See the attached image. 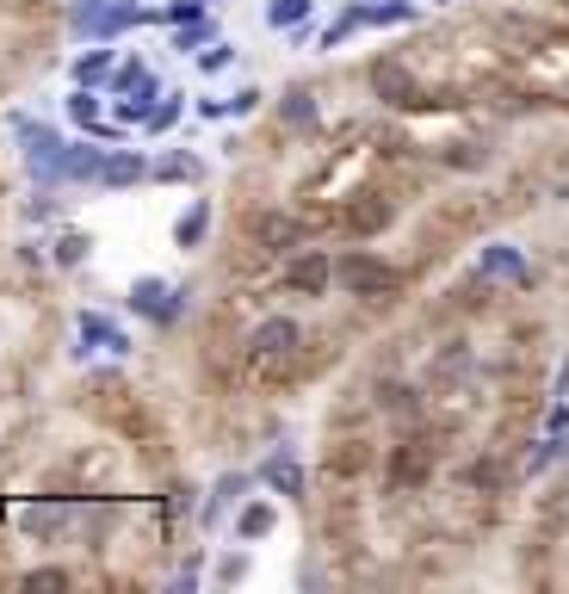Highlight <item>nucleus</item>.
Segmentation results:
<instances>
[{
	"mask_svg": "<svg viewBox=\"0 0 569 594\" xmlns=\"http://www.w3.org/2000/svg\"><path fill=\"white\" fill-rule=\"evenodd\" d=\"M353 32H360V7H347L341 20L328 25V32H323V50H335V44H347V38H353Z\"/></svg>",
	"mask_w": 569,
	"mask_h": 594,
	"instance_id": "nucleus-29",
	"label": "nucleus"
},
{
	"mask_svg": "<svg viewBox=\"0 0 569 594\" xmlns=\"http://www.w3.org/2000/svg\"><path fill=\"white\" fill-rule=\"evenodd\" d=\"M310 7H316V0H266V25H273V32H298V25L310 20Z\"/></svg>",
	"mask_w": 569,
	"mask_h": 594,
	"instance_id": "nucleus-20",
	"label": "nucleus"
},
{
	"mask_svg": "<svg viewBox=\"0 0 569 594\" xmlns=\"http://www.w3.org/2000/svg\"><path fill=\"white\" fill-rule=\"evenodd\" d=\"M87 254H94V235H87V230H62V235H57V254H50V260H57L62 272H75Z\"/></svg>",
	"mask_w": 569,
	"mask_h": 594,
	"instance_id": "nucleus-19",
	"label": "nucleus"
},
{
	"mask_svg": "<svg viewBox=\"0 0 569 594\" xmlns=\"http://www.w3.org/2000/svg\"><path fill=\"white\" fill-rule=\"evenodd\" d=\"M106 75H112V50H106V44H94V50L75 62V87H99Z\"/></svg>",
	"mask_w": 569,
	"mask_h": 594,
	"instance_id": "nucleus-22",
	"label": "nucleus"
},
{
	"mask_svg": "<svg viewBox=\"0 0 569 594\" xmlns=\"http://www.w3.org/2000/svg\"><path fill=\"white\" fill-rule=\"evenodd\" d=\"M254 242H261V248H273V254H298L310 242V223L304 217H284V211H261L254 217Z\"/></svg>",
	"mask_w": 569,
	"mask_h": 594,
	"instance_id": "nucleus-6",
	"label": "nucleus"
},
{
	"mask_svg": "<svg viewBox=\"0 0 569 594\" xmlns=\"http://www.w3.org/2000/svg\"><path fill=\"white\" fill-rule=\"evenodd\" d=\"M261 87H235V94H229V99H205V106H198V112H205V118H247V112H254V106H261Z\"/></svg>",
	"mask_w": 569,
	"mask_h": 594,
	"instance_id": "nucleus-17",
	"label": "nucleus"
},
{
	"mask_svg": "<svg viewBox=\"0 0 569 594\" xmlns=\"http://www.w3.org/2000/svg\"><path fill=\"white\" fill-rule=\"evenodd\" d=\"M131 310L136 316H149L155 328H173L180 323V310H186V291L168 286V279H155V272H143V279L131 286Z\"/></svg>",
	"mask_w": 569,
	"mask_h": 594,
	"instance_id": "nucleus-3",
	"label": "nucleus"
},
{
	"mask_svg": "<svg viewBox=\"0 0 569 594\" xmlns=\"http://www.w3.org/2000/svg\"><path fill=\"white\" fill-rule=\"evenodd\" d=\"M476 272H483V279H513V286H526L532 279L526 254L513 248V242H489V248L476 254Z\"/></svg>",
	"mask_w": 569,
	"mask_h": 594,
	"instance_id": "nucleus-8",
	"label": "nucleus"
},
{
	"mask_svg": "<svg viewBox=\"0 0 569 594\" xmlns=\"http://www.w3.org/2000/svg\"><path fill=\"white\" fill-rule=\"evenodd\" d=\"M273 526H279V514H273V501H247L242 514H235V538H242V545H254V538H266V533H273Z\"/></svg>",
	"mask_w": 569,
	"mask_h": 594,
	"instance_id": "nucleus-15",
	"label": "nucleus"
},
{
	"mask_svg": "<svg viewBox=\"0 0 569 594\" xmlns=\"http://www.w3.org/2000/svg\"><path fill=\"white\" fill-rule=\"evenodd\" d=\"M279 118L291 131H310V124H316V94H310V87H291V94L279 99Z\"/></svg>",
	"mask_w": 569,
	"mask_h": 594,
	"instance_id": "nucleus-18",
	"label": "nucleus"
},
{
	"mask_svg": "<svg viewBox=\"0 0 569 594\" xmlns=\"http://www.w3.org/2000/svg\"><path fill=\"white\" fill-rule=\"evenodd\" d=\"M298 341H304V335H298V323H291V316H266V323L247 335V353H254V360H291V353H298Z\"/></svg>",
	"mask_w": 569,
	"mask_h": 594,
	"instance_id": "nucleus-7",
	"label": "nucleus"
},
{
	"mask_svg": "<svg viewBox=\"0 0 569 594\" xmlns=\"http://www.w3.org/2000/svg\"><path fill=\"white\" fill-rule=\"evenodd\" d=\"M81 341L87 347H106V353H131V335L112 323V316H99V310H81Z\"/></svg>",
	"mask_w": 569,
	"mask_h": 594,
	"instance_id": "nucleus-9",
	"label": "nucleus"
},
{
	"mask_svg": "<svg viewBox=\"0 0 569 594\" xmlns=\"http://www.w3.org/2000/svg\"><path fill=\"white\" fill-rule=\"evenodd\" d=\"M229 62H235V44H223V38H217V44H205V50H198V69H205V75H223Z\"/></svg>",
	"mask_w": 569,
	"mask_h": 594,
	"instance_id": "nucleus-28",
	"label": "nucleus"
},
{
	"mask_svg": "<svg viewBox=\"0 0 569 594\" xmlns=\"http://www.w3.org/2000/svg\"><path fill=\"white\" fill-rule=\"evenodd\" d=\"M217 575H223V582H242V575H247V557H223V570H217Z\"/></svg>",
	"mask_w": 569,
	"mask_h": 594,
	"instance_id": "nucleus-34",
	"label": "nucleus"
},
{
	"mask_svg": "<svg viewBox=\"0 0 569 594\" xmlns=\"http://www.w3.org/2000/svg\"><path fill=\"white\" fill-rule=\"evenodd\" d=\"M328 286H335V260L323 248H298L284 260V291L291 298H323Z\"/></svg>",
	"mask_w": 569,
	"mask_h": 594,
	"instance_id": "nucleus-5",
	"label": "nucleus"
},
{
	"mask_svg": "<svg viewBox=\"0 0 569 594\" xmlns=\"http://www.w3.org/2000/svg\"><path fill=\"white\" fill-rule=\"evenodd\" d=\"M143 20H155L149 7H136V0H112V13H106V38H99V44H112L118 32H131V25H143Z\"/></svg>",
	"mask_w": 569,
	"mask_h": 594,
	"instance_id": "nucleus-21",
	"label": "nucleus"
},
{
	"mask_svg": "<svg viewBox=\"0 0 569 594\" xmlns=\"http://www.w3.org/2000/svg\"><path fill=\"white\" fill-rule=\"evenodd\" d=\"M198 173H205V161H198V155H168V161H161V168H155V180H198Z\"/></svg>",
	"mask_w": 569,
	"mask_h": 594,
	"instance_id": "nucleus-26",
	"label": "nucleus"
},
{
	"mask_svg": "<svg viewBox=\"0 0 569 594\" xmlns=\"http://www.w3.org/2000/svg\"><path fill=\"white\" fill-rule=\"evenodd\" d=\"M557 397H569V365H564V384H557Z\"/></svg>",
	"mask_w": 569,
	"mask_h": 594,
	"instance_id": "nucleus-35",
	"label": "nucleus"
},
{
	"mask_svg": "<svg viewBox=\"0 0 569 594\" xmlns=\"http://www.w3.org/2000/svg\"><path fill=\"white\" fill-rule=\"evenodd\" d=\"M247 483H254L247 471H229V477H217V496H210V508H205V514L217 520V514L229 508V501H242V496H247Z\"/></svg>",
	"mask_w": 569,
	"mask_h": 594,
	"instance_id": "nucleus-23",
	"label": "nucleus"
},
{
	"mask_svg": "<svg viewBox=\"0 0 569 594\" xmlns=\"http://www.w3.org/2000/svg\"><path fill=\"white\" fill-rule=\"evenodd\" d=\"M205 7H217V0H205Z\"/></svg>",
	"mask_w": 569,
	"mask_h": 594,
	"instance_id": "nucleus-37",
	"label": "nucleus"
},
{
	"mask_svg": "<svg viewBox=\"0 0 569 594\" xmlns=\"http://www.w3.org/2000/svg\"><path fill=\"white\" fill-rule=\"evenodd\" d=\"M415 0H360V25H409Z\"/></svg>",
	"mask_w": 569,
	"mask_h": 594,
	"instance_id": "nucleus-16",
	"label": "nucleus"
},
{
	"mask_svg": "<svg viewBox=\"0 0 569 594\" xmlns=\"http://www.w3.org/2000/svg\"><path fill=\"white\" fill-rule=\"evenodd\" d=\"M25 589L38 594V589H69V570H32L25 575Z\"/></svg>",
	"mask_w": 569,
	"mask_h": 594,
	"instance_id": "nucleus-32",
	"label": "nucleus"
},
{
	"mask_svg": "<svg viewBox=\"0 0 569 594\" xmlns=\"http://www.w3.org/2000/svg\"><path fill=\"white\" fill-rule=\"evenodd\" d=\"M434 7H452V0H434Z\"/></svg>",
	"mask_w": 569,
	"mask_h": 594,
	"instance_id": "nucleus-36",
	"label": "nucleus"
},
{
	"mask_svg": "<svg viewBox=\"0 0 569 594\" xmlns=\"http://www.w3.org/2000/svg\"><path fill=\"white\" fill-rule=\"evenodd\" d=\"M198 44H217V32H210V20L173 25V50H180V57H186V50H198Z\"/></svg>",
	"mask_w": 569,
	"mask_h": 594,
	"instance_id": "nucleus-27",
	"label": "nucleus"
},
{
	"mask_svg": "<svg viewBox=\"0 0 569 594\" xmlns=\"http://www.w3.org/2000/svg\"><path fill=\"white\" fill-rule=\"evenodd\" d=\"M205 235H210V198H192L186 217L173 223V248H198Z\"/></svg>",
	"mask_w": 569,
	"mask_h": 594,
	"instance_id": "nucleus-13",
	"label": "nucleus"
},
{
	"mask_svg": "<svg viewBox=\"0 0 569 594\" xmlns=\"http://www.w3.org/2000/svg\"><path fill=\"white\" fill-rule=\"evenodd\" d=\"M62 526H69V508H25V533L50 538V533H62Z\"/></svg>",
	"mask_w": 569,
	"mask_h": 594,
	"instance_id": "nucleus-24",
	"label": "nucleus"
},
{
	"mask_svg": "<svg viewBox=\"0 0 569 594\" xmlns=\"http://www.w3.org/2000/svg\"><path fill=\"white\" fill-rule=\"evenodd\" d=\"M261 477L273 483L279 496H304V483H310V477H304V464L291 459V452H273V459L261 464Z\"/></svg>",
	"mask_w": 569,
	"mask_h": 594,
	"instance_id": "nucleus-11",
	"label": "nucleus"
},
{
	"mask_svg": "<svg viewBox=\"0 0 569 594\" xmlns=\"http://www.w3.org/2000/svg\"><path fill=\"white\" fill-rule=\"evenodd\" d=\"M372 94H378L384 106H402V112H415V106H434V99L421 94V81L409 75V62H397V57L372 62Z\"/></svg>",
	"mask_w": 569,
	"mask_h": 594,
	"instance_id": "nucleus-4",
	"label": "nucleus"
},
{
	"mask_svg": "<svg viewBox=\"0 0 569 594\" xmlns=\"http://www.w3.org/2000/svg\"><path fill=\"white\" fill-rule=\"evenodd\" d=\"M545 427H550V434H569V397H564V403H557V409L545 415Z\"/></svg>",
	"mask_w": 569,
	"mask_h": 594,
	"instance_id": "nucleus-33",
	"label": "nucleus"
},
{
	"mask_svg": "<svg viewBox=\"0 0 569 594\" xmlns=\"http://www.w3.org/2000/svg\"><path fill=\"white\" fill-rule=\"evenodd\" d=\"M69 118H75L81 131H94L99 124V94L94 87H75V94H69Z\"/></svg>",
	"mask_w": 569,
	"mask_h": 594,
	"instance_id": "nucleus-25",
	"label": "nucleus"
},
{
	"mask_svg": "<svg viewBox=\"0 0 569 594\" xmlns=\"http://www.w3.org/2000/svg\"><path fill=\"white\" fill-rule=\"evenodd\" d=\"M149 161H143V155L136 149H112L106 155V180H99V186H112V192H124V186H136V180H149Z\"/></svg>",
	"mask_w": 569,
	"mask_h": 594,
	"instance_id": "nucleus-10",
	"label": "nucleus"
},
{
	"mask_svg": "<svg viewBox=\"0 0 569 594\" xmlns=\"http://www.w3.org/2000/svg\"><path fill=\"white\" fill-rule=\"evenodd\" d=\"M106 155L112 149H87V143H75V149L62 155V180H106Z\"/></svg>",
	"mask_w": 569,
	"mask_h": 594,
	"instance_id": "nucleus-14",
	"label": "nucleus"
},
{
	"mask_svg": "<svg viewBox=\"0 0 569 594\" xmlns=\"http://www.w3.org/2000/svg\"><path fill=\"white\" fill-rule=\"evenodd\" d=\"M173 118H180V94H161V106L149 112V131H173Z\"/></svg>",
	"mask_w": 569,
	"mask_h": 594,
	"instance_id": "nucleus-31",
	"label": "nucleus"
},
{
	"mask_svg": "<svg viewBox=\"0 0 569 594\" xmlns=\"http://www.w3.org/2000/svg\"><path fill=\"white\" fill-rule=\"evenodd\" d=\"M13 131H20V143H25V168L38 173L44 186H50V180H62V155H69V143H62L50 124H38V118H20Z\"/></svg>",
	"mask_w": 569,
	"mask_h": 594,
	"instance_id": "nucleus-2",
	"label": "nucleus"
},
{
	"mask_svg": "<svg viewBox=\"0 0 569 594\" xmlns=\"http://www.w3.org/2000/svg\"><path fill=\"white\" fill-rule=\"evenodd\" d=\"M384 223H390V198H378V192H365L360 205H347V230L353 235H372Z\"/></svg>",
	"mask_w": 569,
	"mask_h": 594,
	"instance_id": "nucleus-12",
	"label": "nucleus"
},
{
	"mask_svg": "<svg viewBox=\"0 0 569 594\" xmlns=\"http://www.w3.org/2000/svg\"><path fill=\"white\" fill-rule=\"evenodd\" d=\"M335 286H341L347 298H397V291H402V272L384 267L378 254L353 248V254H341V260H335Z\"/></svg>",
	"mask_w": 569,
	"mask_h": 594,
	"instance_id": "nucleus-1",
	"label": "nucleus"
},
{
	"mask_svg": "<svg viewBox=\"0 0 569 594\" xmlns=\"http://www.w3.org/2000/svg\"><path fill=\"white\" fill-rule=\"evenodd\" d=\"M161 20H168V25H192V20H205V0H168V7H161Z\"/></svg>",
	"mask_w": 569,
	"mask_h": 594,
	"instance_id": "nucleus-30",
	"label": "nucleus"
}]
</instances>
